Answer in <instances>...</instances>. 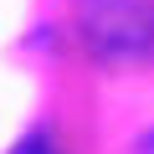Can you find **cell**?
Instances as JSON below:
<instances>
[{"instance_id":"2","label":"cell","mask_w":154,"mask_h":154,"mask_svg":"<svg viewBox=\"0 0 154 154\" xmlns=\"http://www.w3.org/2000/svg\"><path fill=\"white\" fill-rule=\"evenodd\" d=\"M16 154H51V144H46V134H31V139L16 144Z\"/></svg>"},{"instance_id":"1","label":"cell","mask_w":154,"mask_h":154,"mask_svg":"<svg viewBox=\"0 0 154 154\" xmlns=\"http://www.w3.org/2000/svg\"><path fill=\"white\" fill-rule=\"evenodd\" d=\"M77 26H82V41L98 57H139L154 41V26L144 16L139 0H82L77 5Z\"/></svg>"}]
</instances>
